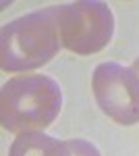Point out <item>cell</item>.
Returning a JSON list of instances; mask_svg holds the SVG:
<instances>
[{
	"instance_id": "8992f818",
	"label": "cell",
	"mask_w": 139,
	"mask_h": 156,
	"mask_svg": "<svg viewBox=\"0 0 139 156\" xmlns=\"http://www.w3.org/2000/svg\"><path fill=\"white\" fill-rule=\"evenodd\" d=\"M133 71H135V73L139 75V56H137L135 60H133Z\"/></svg>"
},
{
	"instance_id": "7a4b0ae2",
	"label": "cell",
	"mask_w": 139,
	"mask_h": 156,
	"mask_svg": "<svg viewBox=\"0 0 139 156\" xmlns=\"http://www.w3.org/2000/svg\"><path fill=\"white\" fill-rule=\"evenodd\" d=\"M60 46V34L52 6L29 12L2 27L0 67L6 73L33 71L54 58Z\"/></svg>"
},
{
	"instance_id": "277c9868",
	"label": "cell",
	"mask_w": 139,
	"mask_h": 156,
	"mask_svg": "<svg viewBox=\"0 0 139 156\" xmlns=\"http://www.w3.org/2000/svg\"><path fill=\"white\" fill-rule=\"evenodd\" d=\"M92 90L100 110L118 125L139 123V75L120 62H100L92 73Z\"/></svg>"
},
{
	"instance_id": "3957f363",
	"label": "cell",
	"mask_w": 139,
	"mask_h": 156,
	"mask_svg": "<svg viewBox=\"0 0 139 156\" xmlns=\"http://www.w3.org/2000/svg\"><path fill=\"white\" fill-rule=\"evenodd\" d=\"M60 44L75 54H96L104 50L114 34V15L106 2L79 0L52 6Z\"/></svg>"
},
{
	"instance_id": "5b68a950",
	"label": "cell",
	"mask_w": 139,
	"mask_h": 156,
	"mask_svg": "<svg viewBox=\"0 0 139 156\" xmlns=\"http://www.w3.org/2000/svg\"><path fill=\"white\" fill-rule=\"evenodd\" d=\"M9 156H102L85 140H56L44 131L21 133L11 144Z\"/></svg>"
},
{
	"instance_id": "6da1fadb",
	"label": "cell",
	"mask_w": 139,
	"mask_h": 156,
	"mask_svg": "<svg viewBox=\"0 0 139 156\" xmlns=\"http://www.w3.org/2000/svg\"><path fill=\"white\" fill-rule=\"evenodd\" d=\"M62 106V90L52 77L33 73L17 75L2 85L0 123L11 133L44 131L56 121Z\"/></svg>"
}]
</instances>
